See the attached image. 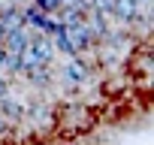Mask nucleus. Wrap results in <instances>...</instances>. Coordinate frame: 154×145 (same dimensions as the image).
Masks as SVG:
<instances>
[{
  "label": "nucleus",
  "mask_w": 154,
  "mask_h": 145,
  "mask_svg": "<svg viewBox=\"0 0 154 145\" xmlns=\"http://www.w3.org/2000/svg\"><path fill=\"white\" fill-rule=\"evenodd\" d=\"M63 79H66V85H69V88H75V85H85V82L91 79V69H88V63H85V60L72 57V60L66 63V69H63Z\"/></svg>",
  "instance_id": "f257e3e1"
},
{
  "label": "nucleus",
  "mask_w": 154,
  "mask_h": 145,
  "mask_svg": "<svg viewBox=\"0 0 154 145\" xmlns=\"http://www.w3.org/2000/svg\"><path fill=\"white\" fill-rule=\"evenodd\" d=\"M24 103L21 100H15V97H9V94H3V97H0V115H3V118H12V121H21L24 118Z\"/></svg>",
  "instance_id": "f03ea898"
},
{
  "label": "nucleus",
  "mask_w": 154,
  "mask_h": 145,
  "mask_svg": "<svg viewBox=\"0 0 154 145\" xmlns=\"http://www.w3.org/2000/svg\"><path fill=\"white\" fill-rule=\"evenodd\" d=\"M24 115H30V118H33L36 124H42V121H45V115H48V106H39V103H36V106L24 109Z\"/></svg>",
  "instance_id": "7ed1b4c3"
},
{
  "label": "nucleus",
  "mask_w": 154,
  "mask_h": 145,
  "mask_svg": "<svg viewBox=\"0 0 154 145\" xmlns=\"http://www.w3.org/2000/svg\"><path fill=\"white\" fill-rule=\"evenodd\" d=\"M36 6H39L42 12H57L63 3H60V0H36Z\"/></svg>",
  "instance_id": "20e7f679"
},
{
  "label": "nucleus",
  "mask_w": 154,
  "mask_h": 145,
  "mask_svg": "<svg viewBox=\"0 0 154 145\" xmlns=\"http://www.w3.org/2000/svg\"><path fill=\"white\" fill-rule=\"evenodd\" d=\"M3 133H6V118L0 115V136H3Z\"/></svg>",
  "instance_id": "39448f33"
},
{
  "label": "nucleus",
  "mask_w": 154,
  "mask_h": 145,
  "mask_svg": "<svg viewBox=\"0 0 154 145\" xmlns=\"http://www.w3.org/2000/svg\"><path fill=\"white\" fill-rule=\"evenodd\" d=\"M6 91H9V88H6V82H3V79H0V97H3Z\"/></svg>",
  "instance_id": "423d86ee"
},
{
  "label": "nucleus",
  "mask_w": 154,
  "mask_h": 145,
  "mask_svg": "<svg viewBox=\"0 0 154 145\" xmlns=\"http://www.w3.org/2000/svg\"><path fill=\"white\" fill-rule=\"evenodd\" d=\"M3 36H6V30H3V24H0V42H3Z\"/></svg>",
  "instance_id": "0eeeda50"
}]
</instances>
